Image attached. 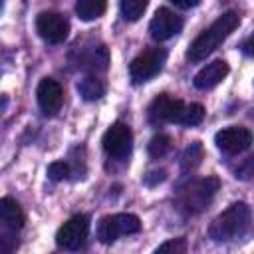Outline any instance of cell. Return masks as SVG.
<instances>
[{
	"label": "cell",
	"mask_w": 254,
	"mask_h": 254,
	"mask_svg": "<svg viewBox=\"0 0 254 254\" xmlns=\"http://www.w3.org/2000/svg\"><path fill=\"white\" fill-rule=\"evenodd\" d=\"M200 159H202V145H200L198 141H194V143H190V145L187 147V151H185V155H183V159H181L183 171H185V173H187V171H192V169L200 163Z\"/></svg>",
	"instance_id": "obj_20"
},
{
	"label": "cell",
	"mask_w": 254,
	"mask_h": 254,
	"mask_svg": "<svg viewBox=\"0 0 254 254\" xmlns=\"http://www.w3.org/2000/svg\"><path fill=\"white\" fill-rule=\"evenodd\" d=\"M202 119H204V107L200 103H190V105H185L179 123L181 125H187V127H194Z\"/></svg>",
	"instance_id": "obj_19"
},
{
	"label": "cell",
	"mask_w": 254,
	"mask_h": 254,
	"mask_svg": "<svg viewBox=\"0 0 254 254\" xmlns=\"http://www.w3.org/2000/svg\"><path fill=\"white\" fill-rule=\"evenodd\" d=\"M107 64H109V54H107V48H105V46L91 48V50L81 58V67H83V69H89V71H93V73L105 71V69H107Z\"/></svg>",
	"instance_id": "obj_15"
},
{
	"label": "cell",
	"mask_w": 254,
	"mask_h": 254,
	"mask_svg": "<svg viewBox=\"0 0 254 254\" xmlns=\"http://www.w3.org/2000/svg\"><path fill=\"white\" fill-rule=\"evenodd\" d=\"M185 109V103L177 97H171L169 93H159L151 105H149V121L153 125H161V123H179L181 113Z\"/></svg>",
	"instance_id": "obj_9"
},
{
	"label": "cell",
	"mask_w": 254,
	"mask_h": 254,
	"mask_svg": "<svg viewBox=\"0 0 254 254\" xmlns=\"http://www.w3.org/2000/svg\"><path fill=\"white\" fill-rule=\"evenodd\" d=\"M89 234V216L87 214H73L67 218L58 234H56V244L64 250H79Z\"/></svg>",
	"instance_id": "obj_6"
},
{
	"label": "cell",
	"mask_w": 254,
	"mask_h": 254,
	"mask_svg": "<svg viewBox=\"0 0 254 254\" xmlns=\"http://www.w3.org/2000/svg\"><path fill=\"white\" fill-rule=\"evenodd\" d=\"M36 97H38V105H40V109H42L44 115H56L60 111V107H62L64 91H62V85L56 79L44 77L38 83Z\"/></svg>",
	"instance_id": "obj_12"
},
{
	"label": "cell",
	"mask_w": 254,
	"mask_h": 254,
	"mask_svg": "<svg viewBox=\"0 0 254 254\" xmlns=\"http://www.w3.org/2000/svg\"><path fill=\"white\" fill-rule=\"evenodd\" d=\"M240 22V16L234 12V10H228L224 12L222 16H218L204 32H200L189 46L187 50V58L190 62H200L204 60L208 54H212L232 32L234 28L238 26Z\"/></svg>",
	"instance_id": "obj_1"
},
{
	"label": "cell",
	"mask_w": 254,
	"mask_h": 254,
	"mask_svg": "<svg viewBox=\"0 0 254 254\" xmlns=\"http://www.w3.org/2000/svg\"><path fill=\"white\" fill-rule=\"evenodd\" d=\"M175 8H183V10H189V8H194L200 4V0H173Z\"/></svg>",
	"instance_id": "obj_27"
},
{
	"label": "cell",
	"mask_w": 254,
	"mask_h": 254,
	"mask_svg": "<svg viewBox=\"0 0 254 254\" xmlns=\"http://www.w3.org/2000/svg\"><path fill=\"white\" fill-rule=\"evenodd\" d=\"M119 10H121V16L129 22H135L139 20L145 10H147V0H121L119 4Z\"/></svg>",
	"instance_id": "obj_18"
},
{
	"label": "cell",
	"mask_w": 254,
	"mask_h": 254,
	"mask_svg": "<svg viewBox=\"0 0 254 254\" xmlns=\"http://www.w3.org/2000/svg\"><path fill=\"white\" fill-rule=\"evenodd\" d=\"M169 149H171V137H169V135H165V133L155 135V137L149 141V147H147L149 155H151V157H155V159L163 157Z\"/></svg>",
	"instance_id": "obj_21"
},
{
	"label": "cell",
	"mask_w": 254,
	"mask_h": 254,
	"mask_svg": "<svg viewBox=\"0 0 254 254\" xmlns=\"http://www.w3.org/2000/svg\"><path fill=\"white\" fill-rule=\"evenodd\" d=\"M161 181H165V171H153V173H149L145 177V185H149V187H153V185H157Z\"/></svg>",
	"instance_id": "obj_25"
},
{
	"label": "cell",
	"mask_w": 254,
	"mask_h": 254,
	"mask_svg": "<svg viewBox=\"0 0 254 254\" xmlns=\"http://www.w3.org/2000/svg\"><path fill=\"white\" fill-rule=\"evenodd\" d=\"M218 187H220V183H218L216 177H206V179L192 181L190 185H187L181 190V194L177 198V204L185 214H198L210 204Z\"/></svg>",
	"instance_id": "obj_3"
},
{
	"label": "cell",
	"mask_w": 254,
	"mask_h": 254,
	"mask_svg": "<svg viewBox=\"0 0 254 254\" xmlns=\"http://www.w3.org/2000/svg\"><path fill=\"white\" fill-rule=\"evenodd\" d=\"M153 254H187V238L179 236V238L165 240L159 248H155Z\"/></svg>",
	"instance_id": "obj_22"
},
{
	"label": "cell",
	"mask_w": 254,
	"mask_h": 254,
	"mask_svg": "<svg viewBox=\"0 0 254 254\" xmlns=\"http://www.w3.org/2000/svg\"><path fill=\"white\" fill-rule=\"evenodd\" d=\"M250 224V208L246 202H234L226 210H222L208 228V234L216 242H228L246 232Z\"/></svg>",
	"instance_id": "obj_2"
},
{
	"label": "cell",
	"mask_w": 254,
	"mask_h": 254,
	"mask_svg": "<svg viewBox=\"0 0 254 254\" xmlns=\"http://www.w3.org/2000/svg\"><path fill=\"white\" fill-rule=\"evenodd\" d=\"M67 175H69V165L67 163H64V161H54V163H50L48 165V177L52 179V181H64V179H67Z\"/></svg>",
	"instance_id": "obj_24"
},
{
	"label": "cell",
	"mask_w": 254,
	"mask_h": 254,
	"mask_svg": "<svg viewBox=\"0 0 254 254\" xmlns=\"http://www.w3.org/2000/svg\"><path fill=\"white\" fill-rule=\"evenodd\" d=\"M242 52L246 54V56H250V58H254V32L242 42Z\"/></svg>",
	"instance_id": "obj_26"
},
{
	"label": "cell",
	"mask_w": 254,
	"mask_h": 254,
	"mask_svg": "<svg viewBox=\"0 0 254 254\" xmlns=\"http://www.w3.org/2000/svg\"><path fill=\"white\" fill-rule=\"evenodd\" d=\"M36 30L48 44H62L69 34V22L60 12H40L36 18Z\"/></svg>",
	"instance_id": "obj_8"
},
{
	"label": "cell",
	"mask_w": 254,
	"mask_h": 254,
	"mask_svg": "<svg viewBox=\"0 0 254 254\" xmlns=\"http://www.w3.org/2000/svg\"><path fill=\"white\" fill-rule=\"evenodd\" d=\"M167 62V52L163 48H151L139 54L131 64H129V75L133 83H145L153 79L165 65Z\"/></svg>",
	"instance_id": "obj_5"
},
{
	"label": "cell",
	"mask_w": 254,
	"mask_h": 254,
	"mask_svg": "<svg viewBox=\"0 0 254 254\" xmlns=\"http://www.w3.org/2000/svg\"><path fill=\"white\" fill-rule=\"evenodd\" d=\"M77 91L85 101H95L105 93V83L97 75H85L77 81Z\"/></svg>",
	"instance_id": "obj_16"
},
{
	"label": "cell",
	"mask_w": 254,
	"mask_h": 254,
	"mask_svg": "<svg viewBox=\"0 0 254 254\" xmlns=\"http://www.w3.org/2000/svg\"><path fill=\"white\" fill-rule=\"evenodd\" d=\"M141 230V220L139 216L131 212H119V214H109L103 216L97 224V238L103 244L115 242L119 236L125 234H135Z\"/></svg>",
	"instance_id": "obj_4"
},
{
	"label": "cell",
	"mask_w": 254,
	"mask_h": 254,
	"mask_svg": "<svg viewBox=\"0 0 254 254\" xmlns=\"http://www.w3.org/2000/svg\"><path fill=\"white\" fill-rule=\"evenodd\" d=\"M105 10H107V4L103 0H77L75 2V14L85 22L97 20L99 16H103Z\"/></svg>",
	"instance_id": "obj_17"
},
{
	"label": "cell",
	"mask_w": 254,
	"mask_h": 254,
	"mask_svg": "<svg viewBox=\"0 0 254 254\" xmlns=\"http://www.w3.org/2000/svg\"><path fill=\"white\" fill-rule=\"evenodd\" d=\"M0 220H2L4 230L8 232H18L24 226V212L14 198L4 196L0 200Z\"/></svg>",
	"instance_id": "obj_14"
},
{
	"label": "cell",
	"mask_w": 254,
	"mask_h": 254,
	"mask_svg": "<svg viewBox=\"0 0 254 254\" xmlns=\"http://www.w3.org/2000/svg\"><path fill=\"white\" fill-rule=\"evenodd\" d=\"M103 149L113 159H127L133 147V133L127 123L115 121L105 133H103Z\"/></svg>",
	"instance_id": "obj_7"
},
{
	"label": "cell",
	"mask_w": 254,
	"mask_h": 254,
	"mask_svg": "<svg viewBox=\"0 0 254 254\" xmlns=\"http://www.w3.org/2000/svg\"><path fill=\"white\" fill-rule=\"evenodd\" d=\"M181 28H183V18L167 6L157 8L155 16L149 22V34L157 42H165V40L173 38L175 34L181 32Z\"/></svg>",
	"instance_id": "obj_11"
},
{
	"label": "cell",
	"mask_w": 254,
	"mask_h": 254,
	"mask_svg": "<svg viewBox=\"0 0 254 254\" xmlns=\"http://www.w3.org/2000/svg\"><path fill=\"white\" fill-rule=\"evenodd\" d=\"M232 171H234V177H236V179H240V181H248V179L254 175V153L248 155L246 159H242Z\"/></svg>",
	"instance_id": "obj_23"
},
{
	"label": "cell",
	"mask_w": 254,
	"mask_h": 254,
	"mask_svg": "<svg viewBox=\"0 0 254 254\" xmlns=\"http://www.w3.org/2000/svg\"><path fill=\"white\" fill-rule=\"evenodd\" d=\"M228 75V64L224 60H214L210 64H206L204 67H200L194 77L192 83L196 89H212L214 85H218L224 77Z\"/></svg>",
	"instance_id": "obj_13"
},
{
	"label": "cell",
	"mask_w": 254,
	"mask_h": 254,
	"mask_svg": "<svg viewBox=\"0 0 254 254\" xmlns=\"http://www.w3.org/2000/svg\"><path fill=\"white\" fill-rule=\"evenodd\" d=\"M254 137H252V131L242 127V125H230V127H224L220 129L216 135H214V143L216 147L226 153V155H236V153H242L246 151L250 145H252Z\"/></svg>",
	"instance_id": "obj_10"
}]
</instances>
